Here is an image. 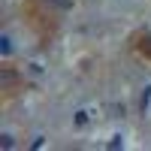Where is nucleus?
Segmentation results:
<instances>
[{"label": "nucleus", "mask_w": 151, "mask_h": 151, "mask_svg": "<svg viewBox=\"0 0 151 151\" xmlns=\"http://www.w3.org/2000/svg\"><path fill=\"white\" fill-rule=\"evenodd\" d=\"M148 103H151V88H145V94H142V109H148Z\"/></svg>", "instance_id": "obj_2"}, {"label": "nucleus", "mask_w": 151, "mask_h": 151, "mask_svg": "<svg viewBox=\"0 0 151 151\" xmlns=\"http://www.w3.org/2000/svg\"><path fill=\"white\" fill-rule=\"evenodd\" d=\"M0 145H3V148H12V136H0Z\"/></svg>", "instance_id": "obj_3"}, {"label": "nucleus", "mask_w": 151, "mask_h": 151, "mask_svg": "<svg viewBox=\"0 0 151 151\" xmlns=\"http://www.w3.org/2000/svg\"><path fill=\"white\" fill-rule=\"evenodd\" d=\"M0 55H12V40H9L6 33L0 36Z\"/></svg>", "instance_id": "obj_1"}]
</instances>
